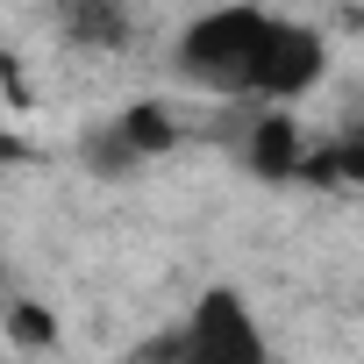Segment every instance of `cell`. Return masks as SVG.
I'll use <instances>...</instances> for the list:
<instances>
[{"instance_id": "1", "label": "cell", "mask_w": 364, "mask_h": 364, "mask_svg": "<svg viewBox=\"0 0 364 364\" xmlns=\"http://www.w3.org/2000/svg\"><path fill=\"white\" fill-rule=\"evenodd\" d=\"M171 65H178V79H193L208 93L286 107L307 86H321L328 43H321V29H307L293 15L250 8V0H222V8H208V15H193L178 29Z\"/></svg>"}, {"instance_id": "2", "label": "cell", "mask_w": 364, "mask_h": 364, "mask_svg": "<svg viewBox=\"0 0 364 364\" xmlns=\"http://www.w3.org/2000/svg\"><path fill=\"white\" fill-rule=\"evenodd\" d=\"M164 364H279V357H272V336H264L257 307L236 286H208L186 307V321L171 328Z\"/></svg>"}, {"instance_id": "3", "label": "cell", "mask_w": 364, "mask_h": 364, "mask_svg": "<svg viewBox=\"0 0 364 364\" xmlns=\"http://www.w3.org/2000/svg\"><path fill=\"white\" fill-rule=\"evenodd\" d=\"M171 143H178V122H171L157 100H136V107H129V114H122V122L93 143V164H100V171H129V164L164 157Z\"/></svg>"}, {"instance_id": "4", "label": "cell", "mask_w": 364, "mask_h": 364, "mask_svg": "<svg viewBox=\"0 0 364 364\" xmlns=\"http://www.w3.org/2000/svg\"><path fill=\"white\" fill-rule=\"evenodd\" d=\"M243 157H250V171H264V178H300L307 143H300V129H293L286 107H264L257 129H250V143H243Z\"/></svg>"}, {"instance_id": "5", "label": "cell", "mask_w": 364, "mask_h": 364, "mask_svg": "<svg viewBox=\"0 0 364 364\" xmlns=\"http://www.w3.org/2000/svg\"><path fill=\"white\" fill-rule=\"evenodd\" d=\"M58 29L86 50H122L129 43V8L122 0H58Z\"/></svg>"}, {"instance_id": "6", "label": "cell", "mask_w": 364, "mask_h": 364, "mask_svg": "<svg viewBox=\"0 0 364 364\" xmlns=\"http://www.w3.org/2000/svg\"><path fill=\"white\" fill-rule=\"evenodd\" d=\"M8 328H15V343H36V350H43V343H50V336H58V328H50V314H43V307H8Z\"/></svg>"}]
</instances>
